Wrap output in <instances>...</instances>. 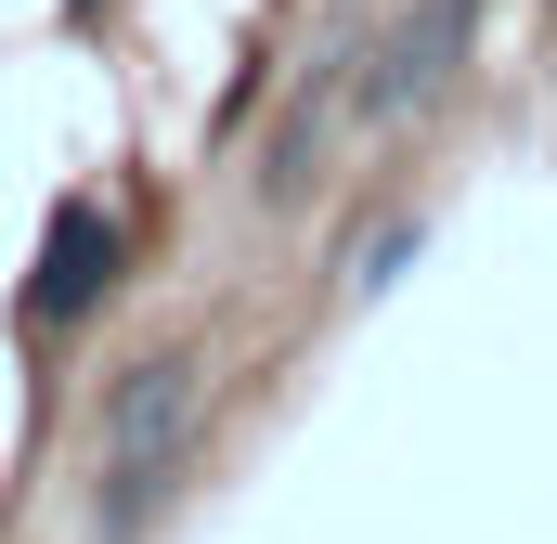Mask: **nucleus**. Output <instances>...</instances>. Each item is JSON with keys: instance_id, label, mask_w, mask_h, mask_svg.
Wrapping results in <instances>:
<instances>
[{"instance_id": "obj_1", "label": "nucleus", "mask_w": 557, "mask_h": 544, "mask_svg": "<svg viewBox=\"0 0 557 544\" xmlns=\"http://www.w3.org/2000/svg\"><path fill=\"white\" fill-rule=\"evenodd\" d=\"M195 415H208V363H195V350H156V363L117 376V403H104V467H91V532L104 544L156 532L169 480L195 467Z\"/></svg>"}, {"instance_id": "obj_2", "label": "nucleus", "mask_w": 557, "mask_h": 544, "mask_svg": "<svg viewBox=\"0 0 557 544\" xmlns=\"http://www.w3.org/2000/svg\"><path fill=\"white\" fill-rule=\"evenodd\" d=\"M117 285H131V234H117V208H104V195H65V208L39 221L26 285H13V324H26V337H78Z\"/></svg>"}, {"instance_id": "obj_3", "label": "nucleus", "mask_w": 557, "mask_h": 544, "mask_svg": "<svg viewBox=\"0 0 557 544\" xmlns=\"http://www.w3.org/2000/svg\"><path fill=\"white\" fill-rule=\"evenodd\" d=\"M480 13H493V0H416V13L350 65V131H403L416 104H441L454 65L480 52Z\"/></svg>"}, {"instance_id": "obj_4", "label": "nucleus", "mask_w": 557, "mask_h": 544, "mask_svg": "<svg viewBox=\"0 0 557 544\" xmlns=\"http://www.w3.org/2000/svg\"><path fill=\"white\" fill-rule=\"evenodd\" d=\"M416 247H428V221H389V234L350 260V285H363V298H376V285H403V260H416Z\"/></svg>"}]
</instances>
